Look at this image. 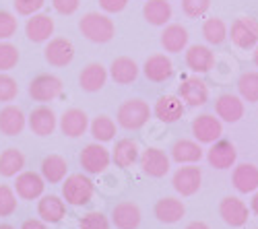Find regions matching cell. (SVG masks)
I'll use <instances>...</instances> for the list:
<instances>
[{
	"mask_svg": "<svg viewBox=\"0 0 258 229\" xmlns=\"http://www.w3.org/2000/svg\"><path fill=\"white\" fill-rule=\"evenodd\" d=\"M79 29L93 44H107L116 35L114 21L103 13H87L79 21Z\"/></svg>",
	"mask_w": 258,
	"mask_h": 229,
	"instance_id": "6da1fadb",
	"label": "cell"
},
{
	"mask_svg": "<svg viewBox=\"0 0 258 229\" xmlns=\"http://www.w3.org/2000/svg\"><path fill=\"white\" fill-rule=\"evenodd\" d=\"M149 118H151V108H149L147 101H143L139 97L126 99L118 108V114H116L118 126H122L124 130H141L149 122Z\"/></svg>",
	"mask_w": 258,
	"mask_h": 229,
	"instance_id": "7a4b0ae2",
	"label": "cell"
},
{
	"mask_svg": "<svg viewBox=\"0 0 258 229\" xmlns=\"http://www.w3.org/2000/svg\"><path fill=\"white\" fill-rule=\"evenodd\" d=\"M95 186L85 174H73L62 180V198L71 206H83L91 202Z\"/></svg>",
	"mask_w": 258,
	"mask_h": 229,
	"instance_id": "3957f363",
	"label": "cell"
},
{
	"mask_svg": "<svg viewBox=\"0 0 258 229\" xmlns=\"http://www.w3.org/2000/svg\"><path fill=\"white\" fill-rule=\"evenodd\" d=\"M81 168L85 174H91V176H99L103 174L107 168H110V163H112V155L110 151H107L101 142H91L87 144L83 151H81Z\"/></svg>",
	"mask_w": 258,
	"mask_h": 229,
	"instance_id": "277c9868",
	"label": "cell"
},
{
	"mask_svg": "<svg viewBox=\"0 0 258 229\" xmlns=\"http://www.w3.org/2000/svg\"><path fill=\"white\" fill-rule=\"evenodd\" d=\"M231 37V44L240 50H252L258 44V21L254 17H240L231 23L227 33Z\"/></svg>",
	"mask_w": 258,
	"mask_h": 229,
	"instance_id": "5b68a950",
	"label": "cell"
},
{
	"mask_svg": "<svg viewBox=\"0 0 258 229\" xmlns=\"http://www.w3.org/2000/svg\"><path fill=\"white\" fill-rule=\"evenodd\" d=\"M62 93V81L56 74L44 72V74H37L31 83H29V95L33 101L39 103H46L56 99Z\"/></svg>",
	"mask_w": 258,
	"mask_h": 229,
	"instance_id": "8992f818",
	"label": "cell"
},
{
	"mask_svg": "<svg viewBox=\"0 0 258 229\" xmlns=\"http://www.w3.org/2000/svg\"><path fill=\"white\" fill-rule=\"evenodd\" d=\"M44 58L50 66L62 68V66H69L73 58H75V46L73 41L67 37H50L48 39V46L44 50Z\"/></svg>",
	"mask_w": 258,
	"mask_h": 229,
	"instance_id": "52a82bcc",
	"label": "cell"
},
{
	"mask_svg": "<svg viewBox=\"0 0 258 229\" xmlns=\"http://www.w3.org/2000/svg\"><path fill=\"white\" fill-rule=\"evenodd\" d=\"M201 184H203V172L201 168H197L195 163L186 165V168H180L174 178H171V186L180 196H192L201 190Z\"/></svg>",
	"mask_w": 258,
	"mask_h": 229,
	"instance_id": "ba28073f",
	"label": "cell"
},
{
	"mask_svg": "<svg viewBox=\"0 0 258 229\" xmlns=\"http://www.w3.org/2000/svg\"><path fill=\"white\" fill-rule=\"evenodd\" d=\"M235 159H238V151H235V144L231 140L219 138L211 144V149L207 151V161L211 168L215 170H229L235 165Z\"/></svg>",
	"mask_w": 258,
	"mask_h": 229,
	"instance_id": "9c48e42d",
	"label": "cell"
},
{
	"mask_svg": "<svg viewBox=\"0 0 258 229\" xmlns=\"http://www.w3.org/2000/svg\"><path fill=\"white\" fill-rule=\"evenodd\" d=\"M46 190V180L41 174L35 172H21L15 182V192L21 200H37L44 196Z\"/></svg>",
	"mask_w": 258,
	"mask_h": 229,
	"instance_id": "30bf717a",
	"label": "cell"
},
{
	"mask_svg": "<svg viewBox=\"0 0 258 229\" xmlns=\"http://www.w3.org/2000/svg\"><path fill=\"white\" fill-rule=\"evenodd\" d=\"M178 97L186 103V106L199 108V106H205V103L209 101V87H207V83L201 81L199 77H188L180 83Z\"/></svg>",
	"mask_w": 258,
	"mask_h": 229,
	"instance_id": "8fae6325",
	"label": "cell"
},
{
	"mask_svg": "<svg viewBox=\"0 0 258 229\" xmlns=\"http://www.w3.org/2000/svg\"><path fill=\"white\" fill-rule=\"evenodd\" d=\"M219 217L229 227H242V225L248 223L250 209H248V204L244 200H240L238 196H225L219 202Z\"/></svg>",
	"mask_w": 258,
	"mask_h": 229,
	"instance_id": "7c38bea8",
	"label": "cell"
},
{
	"mask_svg": "<svg viewBox=\"0 0 258 229\" xmlns=\"http://www.w3.org/2000/svg\"><path fill=\"white\" fill-rule=\"evenodd\" d=\"M192 134H195V138L203 144H213L215 140L221 138L223 124L213 114H203V116L195 118V122H192Z\"/></svg>",
	"mask_w": 258,
	"mask_h": 229,
	"instance_id": "4fadbf2b",
	"label": "cell"
},
{
	"mask_svg": "<svg viewBox=\"0 0 258 229\" xmlns=\"http://www.w3.org/2000/svg\"><path fill=\"white\" fill-rule=\"evenodd\" d=\"M139 163L143 174H147L149 178H163L169 172V157L165 155V151L157 147L145 149L139 157Z\"/></svg>",
	"mask_w": 258,
	"mask_h": 229,
	"instance_id": "5bb4252c",
	"label": "cell"
},
{
	"mask_svg": "<svg viewBox=\"0 0 258 229\" xmlns=\"http://www.w3.org/2000/svg\"><path fill=\"white\" fill-rule=\"evenodd\" d=\"M186 112V103L178 97V95H161L157 101H155V108H153V114L159 122L163 124H174L178 122Z\"/></svg>",
	"mask_w": 258,
	"mask_h": 229,
	"instance_id": "9a60e30c",
	"label": "cell"
},
{
	"mask_svg": "<svg viewBox=\"0 0 258 229\" xmlns=\"http://www.w3.org/2000/svg\"><path fill=\"white\" fill-rule=\"evenodd\" d=\"M143 72H145L147 81L165 83L171 74H174V62H171L169 56H165V54H153L145 60Z\"/></svg>",
	"mask_w": 258,
	"mask_h": 229,
	"instance_id": "2e32d148",
	"label": "cell"
},
{
	"mask_svg": "<svg viewBox=\"0 0 258 229\" xmlns=\"http://www.w3.org/2000/svg\"><path fill=\"white\" fill-rule=\"evenodd\" d=\"M25 35L33 44H44L54 35V19L41 13L31 15V19H27L25 23Z\"/></svg>",
	"mask_w": 258,
	"mask_h": 229,
	"instance_id": "e0dca14e",
	"label": "cell"
},
{
	"mask_svg": "<svg viewBox=\"0 0 258 229\" xmlns=\"http://www.w3.org/2000/svg\"><path fill=\"white\" fill-rule=\"evenodd\" d=\"M215 112H217V118L229 124H235L244 118V101L238 95L231 93H223L215 101Z\"/></svg>",
	"mask_w": 258,
	"mask_h": 229,
	"instance_id": "ac0fdd59",
	"label": "cell"
},
{
	"mask_svg": "<svg viewBox=\"0 0 258 229\" xmlns=\"http://www.w3.org/2000/svg\"><path fill=\"white\" fill-rule=\"evenodd\" d=\"M186 60V66L197 72V74H205L215 66V52L209 46H190L184 54Z\"/></svg>",
	"mask_w": 258,
	"mask_h": 229,
	"instance_id": "d6986e66",
	"label": "cell"
},
{
	"mask_svg": "<svg viewBox=\"0 0 258 229\" xmlns=\"http://www.w3.org/2000/svg\"><path fill=\"white\" fill-rule=\"evenodd\" d=\"M27 124H29V128H31L33 134L50 136L56 130V114L48 106H37V108L31 110V114L27 118Z\"/></svg>",
	"mask_w": 258,
	"mask_h": 229,
	"instance_id": "ffe728a7",
	"label": "cell"
},
{
	"mask_svg": "<svg viewBox=\"0 0 258 229\" xmlns=\"http://www.w3.org/2000/svg\"><path fill=\"white\" fill-rule=\"evenodd\" d=\"M231 184L240 194H250L258 190V168L254 163H240L235 165L231 174Z\"/></svg>",
	"mask_w": 258,
	"mask_h": 229,
	"instance_id": "44dd1931",
	"label": "cell"
},
{
	"mask_svg": "<svg viewBox=\"0 0 258 229\" xmlns=\"http://www.w3.org/2000/svg\"><path fill=\"white\" fill-rule=\"evenodd\" d=\"M112 223L116 225V229H139V225H141L139 204H135L131 200L118 202L112 209Z\"/></svg>",
	"mask_w": 258,
	"mask_h": 229,
	"instance_id": "7402d4cb",
	"label": "cell"
},
{
	"mask_svg": "<svg viewBox=\"0 0 258 229\" xmlns=\"http://www.w3.org/2000/svg\"><path fill=\"white\" fill-rule=\"evenodd\" d=\"M89 128V116L85 114L83 110L79 108H71L62 114L60 118V130L62 134H67L71 138H77V136H83Z\"/></svg>",
	"mask_w": 258,
	"mask_h": 229,
	"instance_id": "603a6c76",
	"label": "cell"
},
{
	"mask_svg": "<svg viewBox=\"0 0 258 229\" xmlns=\"http://www.w3.org/2000/svg\"><path fill=\"white\" fill-rule=\"evenodd\" d=\"M153 213L157 217V221L165 223V225H174L178 223L184 215H186V206L182 200L178 198H171V196H165V198H159L153 206Z\"/></svg>",
	"mask_w": 258,
	"mask_h": 229,
	"instance_id": "cb8c5ba5",
	"label": "cell"
},
{
	"mask_svg": "<svg viewBox=\"0 0 258 229\" xmlns=\"http://www.w3.org/2000/svg\"><path fill=\"white\" fill-rule=\"evenodd\" d=\"M27 124V118L23 114V110H21L19 106H5L3 110H0V132L7 134V136H17L23 132Z\"/></svg>",
	"mask_w": 258,
	"mask_h": 229,
	"instance_id": "d4e9b609",
	"label": "cell"
},
{
	"mask_svg": "<svg viewBox=\"0 0 258 229\" xmlns=\"http://www.w3.org/2000/svg\"><path fill=\"white\" fill-rule=\"evenodd\" d=\"M105 81H107V70H105L103 64H99V62H91V64H87L79 74V85H81L83 91H87V93L101 91Z\"/></svg>",
	"mask_w": 258,
	"mask_h": 229,
	"instance_id": "484cf974",
	"label": "cell"
},
{
	"mask_svg": "<svg viewBox=\"0 0 258 229\" xmlns=\"http://www.w3.org/2000/svg\"><path fill=\"white\" fill-rule=\"evenodd\" d=\"M37 215H39L41 221H46V223H58V221L64 219V215H67V202H64V198L54 196V194L39 196Z\"/></svg>",
	"mask_w": 258,
	"mask_h": 229,
	"instance_id": "4316f807",
	"label": "cell"
},
{
	"mask_svg": "<svg viewBox=\"0 0 258 229\" xmlns=\"http://www.w3.org/2000/svg\"><path fill=\"white\" fill-rule=\"evenodd\" d=\"M203 149L199 140H190V138H180L174 142L171 147V159L180 165H190V163H199L203 159Z\"/></svg>",
	"mask_w": 258,
	"mask_h": 229,
	"instance_id": "83f0119b",
	"label": "cell"
},
{
	"mask_svg": "<svg viewBox=\"0 0 258 229\" xmlns=\"http://www.w3.org/2000/svg\"><path fill=\"white\" fill-rule=\"evenodd\" d=\"M139 157H141L139 144L133 138H120L116 142V147L112 149V161L116 163V168H122V170H128L131 165H135Z\"/></svg>",
	"mask_w": 258,
	"mask_h": 229,
	"instance_id": "f1b7e54d",
	"label": "cell"
},
{
	"mask_svg": "<svg viewBox=\"0 0 258 229\" xmlns=\"http://www.w3.org/2000/svg\"><path fill=\"white\" fill-rule=\"evenodd\" d=\"M161 48L169 54H180L188 48V31L180 23H171L161 33Z\"/></svg>",
	"mask_w": 258,
	"mask_h": 229,
	"instance_id": "f546056e",
	"label": "cell"
},
{
	"mask_svg": "<svg viewBox=\"0 0 258 229\" xmlns=\"http://www.w3.org/2000/svg\"><path fill=\"white\" fill-rule=\"evenodd\" d=\"M110 77L114 79V83H118V85H131V83H135L139 77V64L128 56L114 58L112 64H110Z\"/></svg>",
	"mask_w": 258,
	"mask_h": 229,
	"instance_id": "4dcf8cb0",
	"label": "cell"
},
{
	"mask_svg": "<svg viewBox=\"0 0 258 229\" xmlns=\"http://www.w3.org/2000/svg\"><path fill=\"white\" fill-rule=\"evenodd\" d=\"M171 3L167 0H147L143 7V17L147 23H151L155 27H163L169 23L171 19Z\"/></svg>",
	"mask_w": 258,
	"mask_h": 229,
	"instance_id": "1f68e13d",
	"label": "cell"
},
{
	"mask_svg": "<svg viewBox=\"0 0 258 229\" xmlns=\"http://www.w3.org/2000/svg\"><path fill=\"white\" fill-rule=\"evenodd\" d=\"M69 174V163L60 155H48L41 161V176L50 184H60Z\"/></svg>",
	"mask_w": 258,
	"mask_h": 229,
	"instance_id": "d6a6232c",
	"label": "cell"
},
{
	"mask_svg": "<svg viewBox=\"0 0 258 229\" xmlns=\"http://www.w3.org/2000/svg\"><path fill=\"white\" fill-rule=\"evenodd\" d=\"M25 168V155L19 149L11 147L0 153V176L3 178H15Z\"/></svg>",
	"mask_w": 258,
	"mask_h": 229,
	"instance_id": "836d02e7",
	"label": "cell"
},
{
	"mask_svg": "<svg viewBox=\"0 0 258 229\" xmlns=\"http://www.w3.org/2000/svg\"><path fill=\"white\" fill-rule=\"evenodd\" d=\"M203 37L211 46H221L227 39V25L219 17H211L203 23Z\"/></svg>",
	"mask_w": 258,
	"mask_h": 229,
	"instance_id": "e575fe53",
	"label": "cell"
},
{
	"mask_svg": "<svg viewBox=\"0 0 258 229\" xmlns=\"http://www.w3.org/2000/svg\"><path fill=\"white\" fill-rule=\"evenodd\" d=\"M89 130L97 142H110L116 136V122L110 116H97L89 124Z\"/></svg>",
	"mask_w": 258,
	"mask_h": 229,
	"instance_id": "d590c367",
	"label": "cell"
},
{
	"mask_svg": "<svg viewBox=\"0 0 258 229\" xmlns=\"http://www.w3.org/2000/svg\"><path fill=\"white\" fill-rule=\"evenodd\" d=\"M238 91H240V97L244 101H248V103L258 101V72L256 70L244 72L238 79Z\"/></svg>",
	"mask_w": 258,
	"mask_h": 229,
	"instance_id": "8d00e7d4",
	"label": "cell"
},
{
	"mask_svg": "<svg viewBox=\"0 0 258 229\" xmlns=\"http://www.w3.org/2000/svg\"><path fill=\"white\" fill-rule=\"evenodd\" d=\"M19 62V50L17 46H13L11 41H0V72L13 70Z\"/></svg>",
	"mask_w": 258,
	"mask_h": 229,
	"instance_id": "74e56055",
	"label": "cell"
},
{
	"mask_svg": "<svg viewBox=\"0 0 258 229\" xmlns=\"http://www.w3.org/2000/svg\"><path fill=\"white\" fill-rule=\"evenodd\" d=\"M17 192L7 184H0V217H11L17 211Z\"/></svg>",
	"mask_w": 258,
	"mask_h": 229,
	"instance_id": "f35d334b",
	"label": "cell"
},
{
	"mask_svg": "<svg viewBox=\"0 0 258 229\" xmlns=\"http://www.w3.org/2000/svg\"><path fill=\"white\" fill-rule=\"evenodd\" d=\"M79 229H110V221L99 211H91L79 221Z\"/></svg>",
	"mask_w": 258,
	"mask_h": 229,
	"instance_id": "ab89813d",
	"label": "cell"
},
{
	"mask_svg": "<svg viewBox=\"0 0 258 229\" xmlns=\"http://www.w3.org/2000/svg\"><path fill=\"white\" fill-rule=\"evenodd\" d=\"M211 9V0H182V13L188 19H199Z\"/></svg>",
	"mask_w": 258,
	"mask_h": 229,
	"instance_id": "60d3db41",
	"label": "cell"
},
{
	"mask_svg": "<svg viewBox=\"0 0 258 229\" xmlns=\"http://www.w3.org/2000/svg\"><path fill=\"white\" fill-rule=\"evenodd\" d=\"M17 17L9 11H0V41L5 39H11L15 33H17Z\"/></svg>",
	"mask_w": 258,
	"mask_h": 229,
	"instance_id": "b9f144b4",
	"label": "cell"
},
{
	"mask_svg": "<svg viewBox=\"0 0 258 229\" xmlns=\"http://www.w3.org/2000/svg\"><path fill=\"white\" fill-rule=\"evenodd\" d=\"M19 93V85H17V81L7 74V72H0V101H13Z\"/></svg>",
	"mask_w": 258,
	"mask_h": 229,
	"instance_id": "7bdbcfd3",
	"label": "cell"
},
{
	"mask_svg": "<svg viewBox=\"0 0 258 229\" xmlns=\"http://www.w3.org/2000/svg\"><path fill=\"white\" fill-rule=\"evenodd\" d=\"M13 5H15L17 15H21V17H31V15H35V13H39L41 9H44L46 0H15Z\"/></svg>",
	"mask_w": 258,
	"mask_h": 229,
	"instance_id": "ee69618b",
	"label": "cell"
},
{
	"mask_svg": "<svg viewBox=\"0 0 258 229\" xmlns=\"http://www.w3.org/2000/svg\"><path fill=\"white\" fill-rule=\"evenodd\" d=\"M52 7L58 15H75L81 7V0H52Z\"/></svg>",
	"mask_w": 258,
	"mask_h": 229,
	"instance_id": "f6af8a7d",
	"label": "cell"
},
{
	"mask_svg": "<svg viewBox=\"0 0 258 229\" xmlns=\"http://www.w3.org/2000/svg\"><path fill=\"white\" fill-rule=\"evenodd\" d=\"M126 5H128V0H99V7H101L105 13H110V15L122 13V11L126 9Z\"/></svg>",
	"mask_w": 258,
	"mask_h": 229,
	"instance_id": "bcb514c9",
	"label": "cell"
},
{
	"mask_svg": "<svg viewBox=\"0 0 258 229\" xmlns=\"http://www.w3.org/2000/svg\"><path fill=\"white\" fill-rule=\"evenodd\" d=\"M21 229H48V225L41 219H27V221H23Z\"/></svg>",
	"mask_w": 258,
	"mask_h": 229,
	"instance_id": "7dc6e473",
	"label": "cell"
},
{
	"mask_svg": "<svg viewBox=\"0 0 258 229\" xmlns=\"http://www.w3.org/2000/svg\"><path fill=\"white\" fill-rule=\"evenodd\" d=\"M186 229H211V227L205 221H192V223L186 225Z\"/></svg>",
	"mask_w": 258,
	"mask_h": 229,
	"instance_id": "c3c4849f",
	"label": "cell"
},
{
	"mask_svg": "<svg viewBox=\"0 0 258 229\" xmlns=\"http://www.w3.org/2000/svg\"><path fill=\"white\" fill-rule=\"evenodd\" d=\"M250 211L258 217V190L254 192V196H252V200H250Z\"/></svg>",
	"mask_w": 258,
	"mask_h": 229,
	"instance_id": "681fc988",
	"label": "cell"
},
{
	"mask_svg": "<svg viewBox=\"0 0 258 229\" xmlns=\"http://www.w3.org/2000/svg\"><path fill=\"white\" fill-rule=\"evenodd\" d=\"M252 62H254V66L258 68V44L254 46V54H252Z\"/></svg>",
	"mask_w": 258,
	"mask_h": 229,
	"instance_id": "f907efd6",
	"label": "cell"
},
{
	"mask_svg": "<svg viewBox=\"0 0 258 229\" xmlns=\"http://www.w3.org/2000/svg\"><path fill=\"white\" fill-rule=\"evenodd\" d=\"M0 229H15V227L9 225V223H0Z\"/></svg>",
	"mask_w": 258,
	"mask_h": 229,
	"instance_id": "816d5d0a",
	"label": "cell"
},
{
	"mask_svg": "<svg viewBox=\"0 0 258 229\" xmlns=\"http://www.w3.org/2000/svg\"><path fill=\"white\" fill-rule=\"evenodd\" d=\"M256 229H258V227H256Z\"/></svg>",
	"mask_w": 258,
	"mask_h": 229,
	"instance_id": "f5cc1de1",
	"label": "cell"
}]
</instances>
